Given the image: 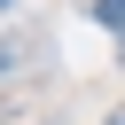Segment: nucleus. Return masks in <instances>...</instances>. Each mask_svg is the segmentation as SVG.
<instances>
[{
	"instance_id": "1",
	"label": "nucleus",
	"mask_w": 125,
	"mask_h": 125,
	"mask_svg": "<svg viewBox=\"0 0 125 125\" xmlns=\"http://www.w3.org/2000/svg\"><path fill=\"white\" fill-rule=\"evenodd\" d=\"M94 23H109V31H125V0H94Z\"/></svg>"
},
{
	"instance_id": "2",
	"label": "nucleus",
	"mask_w": 125,
	"mask_h": 125,
	"mask_svg": "<svg viewBox=\"0 0 125 125\" xmlns=\"http://www.w3.org/2000/svg\"><path fill=\"white\" fill-rule=\"evenodd\" d=\"M0 8H8V0H0Z\"/></svg>"
}]
</instances>
